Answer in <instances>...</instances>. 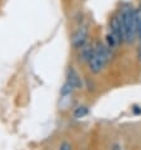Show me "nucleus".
Returning a JSON list of instances; mask_svg holds the SVG:
<instances>
[{"label": "nucleus", "instance_id": "0eeeda50", "mask_svg": "<svg viewBox=\"0 0 141 150\" xmlns=\"http://www.w3.org/2000/svg\"><path fill=\"white\" fill-rule=\"evenodd\" d=\"M136 38L139 39V47L141 48V8L136 9Z\"/></svg>", "mask_w": 141, "mask_h": 150}, {"label": "nucleus", "instance_id": "20e7f679", "mask_svg": "<svg viewBox=\"0 0 141 150\" xmlns=\"http://www.w3.org/2000/svg\"><path fill=\"white\" fill-rule=\"evenodd\" d=\"M110 33L115 37L116 40H117L120 44H121L122 42H125V39H123L122 23H121L120 15H114L112 16V19H111V22H110Z\"/></svg>", "mask_w": 141, "mask_h": 150}, {"label": "nucleus", "instance_id": "423d86ee", "mask_svg": "<svg viewBox=\"0 0 141 150\" xmlns=\"http://www.w3.org/2000/svg\"><path fill=\"white\" fill-rule=\"evenodd\" d=\"M92 52H93V45L86 43L83 47L80 48V59L83 62H88L91 56H92Z\"/></svg>", "mask_w": 141, "mask_h": 150}, {"label": "nucleus", "instance_id": "39448f33", "mask_svg": "<svg viewBox=\"0 0 141 150\" xmlns=\"http://www.w3.org/2000/svg\"><path fill=\"white\" fill-rule=\"evenodd\" d=\"M66 81H67L74 90L81 88V87H82L81 76H80V73H78L73 67H69L67 69V80H66Z\"/></svg>", "mask_w": 141, "mask_h": 150}, {"label": "nucleus", "instance_id": "f03ea898", "mask_svg": "<svg viewBox=\"0 0 141 150\" xmlns=\"http://www.w3.org/2000/svg\"><path fill=\"white\" fill-rule=\"evenodd\" d=\"M120 18H121L122 23L125 43L132 44L137 39L136 38V9L131 6L123 8L121 14H120Z\"/></svg>", "mask_w": 141, "mask_h": 150}, {"label": "nucleus", "instance_id": "9d476101", "mask_svg": "<svg viewBox=\"0 0 141 150\" xmlns=\"http://www.w3.org/2000/svg\"><path fill=\"white\" fill-rule=\"evenodd\" d=\"M137 58H139V61L141 62V48L140 47L137 48Z\"/></svg>", "mask_w": 141, "mask_h": 150}, {"label": "nucleus", "instance_id": "7ed1b4c3", "mask_svg": "<svg viewBox=\"0 0 141 150\" xmlns=\"http://www.w3.org/2000/svg\"><path fill=\"white\" fill-rule=\"evenodd\" d=\"M87 39H88V27L87 25H80L72 35L73 48H76V49L82 48L87 43Z\"/></svg>", "mask_w": 141, "mask_h": 150}, {"label": "nucleus", "instance_id": "1a4fd4ad", "mask_svg": "<svg viewBox=\"0 0 141 150\" xmlns=\"http://www.w3.org/2000/svg\"><path fill=\"white\" fill-rule=\"evenodd\" d=\"M58 150H72V146H70V144L68 141H63V143L59 145V149Z\"/></svg>", "mask_w": 141, "mask_h": 150}, {"label": "nucleus", "instance_id": "f257e3e1", "mask_svg": "<svg viewBox=\"0 0 141 150\" xmlns=\"http://www.w3.org/2000/svg\"><path fill=\"white\" fill-rule=\"evenodd\" d=\"M110 49L107 48L106 44L97 43L96 45H93V52L91 56L88 63V68L93 74L101 73L103 68L106 67V64L110 61Z\"/></svg>", "mask_w": 141, "mask_h": 150}, {"label": "nucleus", "instance_id": "6e6552de", "mask_svg": "<svg viewBox=\"0 0 141 150\" xmlns=\"http://www.w3.org/2000/svg\"><path fill=\"white\" fill-rule=\"evenodd\" d=\"M87 114H88V110H87V107L80 106V107H77V109L74 110L73 116H74L76 119H80V117H83V116H86Z\"/></svg>", "mask_w": 141, "mask_h": 150}]
</instances>
